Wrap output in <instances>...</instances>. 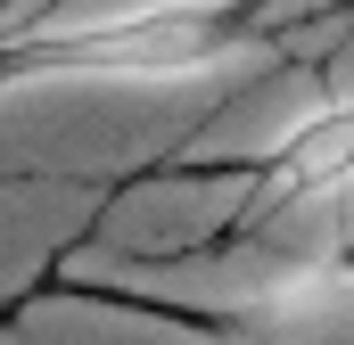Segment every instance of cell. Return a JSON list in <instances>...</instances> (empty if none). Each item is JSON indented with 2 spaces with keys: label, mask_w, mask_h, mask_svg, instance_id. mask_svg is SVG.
Masks as SVG:
<instances>
[{
  "label": "cell",
  "mask_w": 354,
  "mask_h": 345,
  "mask_svg": "<svg viewBox=\"0 0 354 345\" xmlns=\"http://www.w3.org/2000/svg\"><path fill=\"white\" fill-rule=\"evenodd\" d=\"M313 0H149L91 25H17L0 33V90L8 83H107V90H165L223 75L297 33Z\"/></svg>",
  "instance_id": "1"
},
{
  "label": "cell",
  "mask_w": 354,
  "mask_h": 345,
  "mask_svg": "<svg viewBox=\"0 0 354 345\" xmlns=\"http://www.w3.org/2000/svg\"><path fill=\"white\" fill-rule=\"evenodd\" d=\"M231 172H239V206L214 222V239L174 247V255H157V263L239 255V247H256V239L280 230V222H297V214H313V206H338V197L354 189V99H322L313 115H297L272 148L239 157Z\"/></svg>",
  "instance_id": "2"
}]
</instances>
